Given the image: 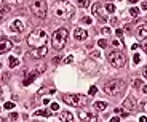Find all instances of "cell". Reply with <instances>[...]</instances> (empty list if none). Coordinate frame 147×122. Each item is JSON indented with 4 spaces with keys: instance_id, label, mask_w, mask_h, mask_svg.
Wrapping results in <instances>:
<instances>
[{
    "instance_id": "1",
    "label": "cell",
    "mask_w": 147,
    "mask_h": 122,
    "mask_svg": "<svg viewBox=\"0 0 147 122\" xmlns=\"http://www.w3.org/2000/svg\"><path fill=\"white\" fill-rule=\"evenodd\" d=\"M126 85L123 80H120V79H114V80H109L106 82V85H104V92L107 93V95L110 96H118L121 95V93L125 92Z\"/></svg>"
},
{
    "instance_id": "2",
    "label": "cell",
    "mask_w": 147,
    "mask_h": 122,
    "mask_svg": "<svg viewBox=\"0 0 147 122\" xmlns=\"http://www.w3.org/2000/svg\"><path fill=\"white\" fill-rule=\"evenodd\" d=\"M48 40V34L45 29H35L34 32L29 34V37H27V44L30 45V47H42V45H45Z\"/></svg>"
},
{
    "instance_id": "3",
    "label": "cell",
    "mask_w": 147,
    "mask_h": 122,
    "mask_svg": "<svg viewBox=\"0 0 147 122\" xmlns=\"http://www.w3.org/2000/svg\"><path fill=\"white\" fill-rule=\"evenodd\" d=\"M67 35H69V32H67L66 27H59L58 31H55V34H53V37H51L53 48L55 50H63L67 44Z\"/></svg>"
},
{
    "instance_id": "4",
    "label": "cell",
    "mask_w": 147,
    "mask_h": 122,
    "mask_svg": "<svg viewBox=\"0 0 147 122\" xmlns=\"http://www.w3.org/2000/svg\"><path fill=\"white\" fill-rule=\"evenodd\" d=\"M55 13H56L58 18L69 19V18H72V16L75 15V7L70 5L69 2H66V0H63V3L58 5V7L55 8Z\"/></svg>"
},
{
    "instance_id": "5",
    "label": "cell",
    "mask_w": 147,
    "mask_h": 122,
    "mask_svg": "<svg viewBox=\"0 0 147 122\" xmlns=\"http://www.w3.org/2000/svg\"><path fill=\"white\" fill-rule=\"evenodd\" d=\"M63 101L66 104H69V106H74V108H82L86 104V96L85 95H78V93H75V95H63Z\"/></svg>"
},
{
    "instance_id": "6",
    "label": "cell",
    "mask_w": 147,
    "mask_h": 122,
    "mask_svg": "<svg viewBox=\"0 0 147 122\" xmlns=\"http://www.w3.org/2000/svg\"><path fill=\"white\" fill-rule=\"evenodd\" d=\"M109 63L112 64L114 67H123L126 64V56L125 53L118 52V50H115V52H110L109 53Z\"/></svg>"
},
{
    "instance_id": "7",
    "label": "cell",
    "mask_w": 147,
    "mask_h": 122,
    "mask_svg": "<svg viewBox=\"0 0 147 122\" xmlns=\"http://www.w3.org/2000/svg\"><path fill=\"white\" fill-rule=\"evenodd\" d=\"M30 11H32L37 18H45L47 16V11H48V7L43 0H34L32 3H30Z\"/></svg>"
},
{
    "instance_id": "8",
    "label": "cell",
    "mask_w": 147,
    "mask_h": 122,
    "mask_svg": "<svg viewBox=\"0 0 147 122\" xmlns=\"http://www.w3.org/2000/svg\"><path fill=\"white\" fill-rule=\"evenodd\" d=\"M93 15L98 16L101 21H106V19H109V15H107L106 10H104V5H101L99 2L93 5Z\"/></svg>"
},
{
    "instance_id": "9",
    "label": "cell",
    "mask_w": 147,
    "mask_h": 122,
    "mask_svg": "<svg viewBox=\"0 0 147 122\" xmlns=\"http://www.w3.org/2000/svg\"><path fill=\"white\" fill-rule=\"evenodd\" d=\"M24 27H26V24H24V21L19 19V18L13 19V21L10 22V31H11V32H22Z\"/></svg>"
},
{
    "instance_id": "10",
    "label": "cell",
    "mask_w": 147,
    "mask_h": 122,
    "mask_svg": "<svg viewBox=\"0 0 147 122\" xmlns=\"http://www.w3.org/2000/svg\"><path fill=\"white\" fill-rule=\"evenodd\" d=\"M123 108H125L126 111H129V112L136 111V109H138V103H136V100H134V96H126L125 101H123Z\"/></svg>"
},
{
    "instance_id": "11",
    "label": "cell",
    "mask_w": 147,
    "mask_h": 122,
    "mask_svg": "<svg viewBox=\"0 0 147 122\" xmlns=\"http://www.w3.org/2000/svg\"><path fill=\"white\" fill-rule=\"evenodd\" d=\"M13 48V42L8 40V39H3V40H0V55H3V53H8Z\"/></svg>"
},
{
    "instance_id": "12",
    "label": "cell",
    "mask_w": 147,
    "mask_h": 122,
    "mask_svg": "<svg viewBox=\"0 0 147 122\" xmlns=\"http://www.w3.org/2000/svg\"><path fill=\"white\" fill-rule=\"evenodd\" d=\"M74 39H77V40H86L88 39V32L82 27H77V29H74Z\"/></svg>"
},
{
    "instance_id": "13",
    "label": "cell",
    "mask_w": 147,
    "mask_h": 122,
    "mask_svg": "<svg viewBox=\"0 0 147 122\" xmlns=\"http://www.w3.org/2000/svg\"><path fill=\"white\" fill-rule=\"evenodd\" d=\"M138 39H147V24H139L136 29Z\"/></svg>"
},
{
    "instance_id": "14",
    "label": "cell",
    "mask_w": 147,
    "mask_h": 122,
    "mask_svg": "<svg viewBox=\"0 0 147 122\" xmlns=\"http://www.w3.org/2000/svg\"><path fill=\"white\" fill-rule=\"evenodd\" d=\"M78 117H80L82 121H98V117H96V116L90 114V112H85V111L78 112Z\"/></svg>"
},
{
    "instance_id": "15",
    "label": "cell",
    "mask_w": 147,
    "mask_h": 122,
    "mask_svg": "<svg viewBox=\"0 0 147 122\" xmlns=\"http://www.w3.org/2000/svg\"><path fill=\"white\" fill-rule=\"evenodd\" d=\"M59 121L70 122V121H74V114H72V112H69V111H64V112L59 114Z\"/></svg>"
},
{
    "instance_id": "16",
    "label": "cell",
    "mask_w": 147,
    "mask_h": 122,
    "mask_svg": "<svg viewBox=\"0 0 147 122\" xmlns=\"http://www.w3.org/2000/svg\"><path fill=\"white\" fill-rule=\"evenodd\" d=\"M8 66H10V69L18 67L19 66V59L16 58V56H10V58H8Z\"/></svg>"
},
{
    "instance_id": "17",
    "label": "cell",
    "mask_w": 147,
    "mask_h": 122,
    "mask_svg": "<svg viewBox=\"0 0 147 122\" xmlns=\"http://www.w3.org/2000/svg\"><path fill=\"white\" fill-rule=\"evenodd\" d=\"M53 111H48V109H38V111L34 112V117H38V116H43V117H50Z\"/></svg>"
},
{
    "instance_id": "18",
    "label": "cell",
    "mask_w": 147,
    "mask_h": 122,
    "mask_svg": "<svg viewBox=\"0 0 147 122\" xmlns=\"http://www.w3.org/2000/svg\"><path fill=\"white\" fill-rule=\"evenodd\" d=\"M93 108H94V111H104L107 108V103L106 101H96V103L93 104Z\"/></svg>"
},
{
    "instance_id": "19",
    "label": "cell",
    "mask_w": 147,
    "mask_h": 122,
    "mask_svg": "<svg viewBox=\"0 0 147 122\" xmlns=\"http://www.w3.org/2000/svg\"><path fill=\"white\" fill-rule=\"evenodd\" d=\"M104 10H106L107 15H112V13H115V5L114 3H107V5H104Z\"/></svg>"
},
{
    "instance_id": "20",
    "label": "cell",
    "mask_w": 147,
    "mask_h": 122,
    "mask_svg": "<svg viewBox=\"0 0 147 122\" xmlns=\"http://www.w3.org/2000/svg\"><path fill=\"white\" fill-rule=\"evenodd\" d=\"M45 55H47V47H45V45H42V47H38V50L35 52V56H38V58H40V56H45Z\"/></svg>"
},
{
    "instance_id": "21",
    "label": "cell",
    "mask_w": 147,
    "mask_h": 122,
    "mask_svg": "<svg viewBox=\"0 0 147 122\" xmlns=\"http://www.w3.org/2000/svg\"><path fill=\"white\" fill-rule=\"evenodd\" d=\"M75 5L80 8H86L90 5V0H75Z\"/></svg>"
},
{
    "instance_id": "22",
    "label": "cell",
    "mask_w": 147,
    "mask_h": 122,
    "mask_svg": "<svg viewBox=\"0 0 147 122\" xmlns=\"http://www.w3.org/2000/svg\"><path fill=\"white\" fill-rule=\"evenodd\" d=\"M37 76H38V72H32V74H30V76H29V77H27V79H26V80H24V85H29V84H30V82H32V80H34V79H35V77H37Z\"/></svg>"
},
{
    "instance_id": "23",
    "label": "cell",
    "mask_w": 147,
    "mask_h": 122,
    "mask_svg": "<svg viewBox=\"0 0 147 122\" xmlns=\"http://www.w3.org/2000/svg\"><path fill=\"white\" fill-rule=\"evenodd\" d=\"M129 15H131V16H138V15H139V8L131 7V8H129Z\"/></svg>"
},
{
    "instance_id": "24",
    "label": "cell",
    "mask_w": 147,
    "mask_h": 122,
    "mask_svg": "<svg viewBox=\"0 0 147 122\" xmlns=\"http://www.w3.org/2000/svg\"><path fill=\"white\" fill-rule=\"evenodd\" d=\"M72 61H74V56H72V55H67V58L63 59V63H64V64H70Z\"/></svg>"
},
{
    "instance_id": "25",
    "label": "cell",
    "mask_w": 147,
    "mask_h": 122,
    "mask_svg": "<svg viewBox=\"0 0 147 122\" xmlns=\"http://www.w3.org/2000/svg\"><path fill=\"white\" fill-rule=\"evenodd\" d=\"M133 63H134V64H139L141 63V55H139V53H136V55L133 56Z\"/></svg>"
},
{
    "instance_id": "26",
    "label": "cell",
    "mask_w": 147,
    "mask_h": 122,
    "mask_svg": "<svg viewBox=\"0 0 147 122\" xmlns=\"http://www.w3.org/2000/svg\"><path fill=\"white\" fill-rule=\"evenodd\" d=\"M101 32H102L104 35H110V34H112V29H110V27H102Z\"/></svg>"
},
{
    "instance_id": "27",
    "label": "cell",
    "mask_w": 147,
    "mask_h": 122,
    "mask_svg": "<svg viewBox=\"0 0 147 122\" xmlns=\"http://www.w3.org/2000/svg\"><path fill=\"white\" fill-rule=\"evenodd\" d=\"M3 108H5V109H8V111H10V109H13V108H15V103H11V101H7Z\"/></svg>"
},
{
    "instance_id": "28",
    "label": "cell",
    "mask_w": 147,
    "mask_h": 122,
    "mask_svg": "<svg viewBox=\"0 0 147 122\" xmlns=\"http://www.w3.org/2000/svg\"><path fill=\"white\" fill-rule=\"evenodd\" d=\"M96 44L99 45L101 48H106V47H107V42L104 40V39H101V40H98V42H96Z\"/></svg>"
},
{
    "instance_id": "29",
    "label": "cell",
    "mask_w": 147,
    "mask_h": 122,
    "mask_svg": "<svg viewBox=\"0 0 147 122\" xmlns=\"http://www.w3.org/2000/svg\"><path fill=\"white\" fill-rule=\"evenodd\" d=\"M82 22H83V24H91L93 19H91V18H88V16H85V18H82Z\"/></svg>"
},
{
    "instance_id": "30",
    "label": "cell",
    "mask_w": 147,
    "mask_h": 122,
    "mask_svg": "<svg viewBox=\"0 0 147 122\" xmlns=\"http://www.w3.org/2000/svg\"><path fill=\"white\" fill-rule=\"evenodd\" d=\"M133 85H134V87H141V85H142V80H141V79H134V80H133Z\"/></svg>"
},
{
    "instance_id": "31",
    "label": "cell",
    "mask_w": 147,
    "mask_h": 122,
    "mask_svg": "<svg viewBox=\"0 0 147 122\" xmlns=\"http://www.w3.org/2000/svg\"><path fill=\"white\" fill-rule=\"evenodd\" d=\"M58 109H59V104H58V103H51V111L56 112Z\"/></svg>"
},
{
    "instance_id": "32",
    "label": "cell",
    "mask_w": 147,
    "mask_h": 122,
    "mask_svg": "<svg viewBox=\"0 0 147 122\" xmlns=\"http://www.w3.org/2000/svg\"><path fill=\"white\" fill-rule=\"evenodd\" d=\"M7 2H8L10 5H18V3H21L22 0H7Z\"/></svg>"
},
{
    "instance_id": "33",
    "label": "cell",
    "mask_w": 147,
    "mask_h": 122,
    "mask_svg": "<svg viewBox=\"0 0 147 122\" xmlns=\"http://www.w3.org/2000/svg\"><path fill=\"white\" fill-rule=\"evenodd\" d=\"M90 56H91V58H99L101 52H91V55H90Z\"/></svg>"
},
{
    "instance_id": "34",
    "label": "cell",
    "mask_w": 147,
    "mask_h": 122,
    "mask_svg": "<svg viewBox=\"0 0 147 122\" xmlns=\"http://www.w3.org/2000/svg\"><path fill=\"white\" fill-rule=\"evenodd\" d=\"M45 71V64L42 63V64H38V67H37V72H43Z\"/></svg>"
},
{
    "instance_id": "35",
    "label": "cell",
    "mask_w": 147,
    "mask_h": 122,
    "mask_svg": "<svg viewBox=\"0 0 147 122\" xmlns=\"http://www.w3.org/2000/svg\"><path fill=\"white\" fill-rule=\"evenodd\" d=\"M8 119H11V121H16V119H18V114H16V112H11V114L8 116Z\"/></svg>"
},
{
    "instance_id": "36",
    "label": "cell",
    "mask_w": 147,
    "mask_h": 122,
    "mask_svg": "<svg viewBox=\"0 0 147 122\" xmlns=\"http://www.w3.org/2000/svg\"><path fill=\"white\" fill-rule=\"evenodd\" d=\"M96 92H98V89H96L94 85H93L91 89H90V95H94V93H96Z\"/></svg>"
},
{
    "instance_id": "37",
    "label": "cell",
    "mask_w": 147,
    "mask_h": 122,
    "mask_svg": "<svg viewBox=\"0 0 147 122\" xmlns=\"http://www.w3.org/2000/svg\"><path fill=\"white\" fill-rule=\"evenodd\" d=\"M110 122H120V117H118V116H114V117H110Z\"/></svg>"
},
{
    "instance_id": "38",
    "label": "cell",
    "mask_w": 147,
    "mask_h": 122,
    "mask_svg": "<svg viewBox=\"0 0 147 122\" xmlns=\"http://www.w3.org/2000/svg\"><path fill=\"white\" fill-rule=\"evenodd\" d=\"M112 45H114V47H120V40H112Z\"/></svg>"
},
{
    "instance_id": "39",
    "label": "cell",
    "mask_w": 147,
    "mask_h": 122,
    "mask_svg": "<svg viewBox=\"0 0 147 122\" xmlns=\"http://www.w3.org/2000/svg\"><path fill=\"white\" fill-rule=\"evenodd\" d=\"M141 45H142V48H144V52L147 53V40H144V42H142V44H141Z\"/></svg>"
},
{
    "instance_id": "40",
    "label": "cell",
    "mask_w": 147,
    "mask_h": 122,
    "mask_svg": "<svg viewBox=\"0 0 147 122\" xmlns=\"http://www.w3.org/2000/svg\"><path fill=\"white\" fill-rule=\"evenodd\" d=\"M115 34H117L118 37H121V35H123V31H121V29H117V31H115Z\"/></svg>"
},
{
    "instance_id": "41",
    "label": "cell",
    "mask_w": 147,
    "mask_h": 122,
    "mask_svg": "<svg viewBox=\"0 0 147 122\" xmlns=\"http://www.w3.org/2000/svg\"><path fill=\"white\" fill-rule=\"evenodd\" d=\"M141 8H142V10H147V2H142V5H141Z\"/></svg>"
},
{
    "instance_id": "42",
    "label": "cell",
    "mask_w": 147,
    "mask_h": 122,
    "mask_svg": "<svg viewBox=\"0 0 147 122\" xmlns=\"http://www.w3.org/2000/svg\"><path fill=\"white\" fill-rule=\"evenodd\" d=\"M139 121H141V122H147V117H146V116H141Z\"/></svg>"
},
{
    "instance_id": "43",
    "label": "cell",
    "mask_w": 147,
    "mask_h": 122,
    "mask_svg": "<svg viewBox=\"0 0 147 122\" xmlns=\"http://www.w3.org/2000/svg\"><path fill=\"white\" fill-rule=\"evenodd\" d=\"M142 74H144V77L147 79V66H146V67H144V69H142Z\"/></svg>"
},
{
    "instance_id": "44",
    "label": "cell",
    "mask_w": 147,
    "mask_h": 122,
    "mask_svg": "<svg viewBox=\"0 0 147 122\" xmlns=\"http://www.w3.org/2000/svg\"><path fill=\"white\" fill-rule=\"evenodd\" d=\"M142 92H144V93H147V85H144V87H142Z\"/></svg>"
},
{
    "instance_id": "45",
    "label": "cell",
    "mask_w": 147,
    "mask_h": 122,
    "mask_svg": "<svg viewBox=\"0 0 147 122\" xmlns=\"http://www.w3.org/2000/svg\"><path fill=\"white\" fill-rule=\"evenodd\" d=\"M139 0H129V3H138Z\"/></svg>"
},
{
    "instance_id": "46",
    "label": "cell",
    "mask_w": 147,
    "mask_h": 122,
    "mask_svg": "<svg viewBox=\"0 0 147 122\" xmlns=\"http://www.w3.org/2000/svg\"><path fill=\"white\" fill-rule=\"evenodd\" d=\"M109 2H114V0H109Z\"/></svg>"
},
{
    "instance_id": "47",
    "label": "cell",
    "mask_w": 147,
    "mask_h": 122,
    "mask_svg": "<svg viewBox=\"0 0 147 122\" xmlns=\"http://www.w3.org/2000/svg\"><path fill=\"white\" fill-rule=\"evenodd\" d=\"M0 67H2V63H0Z\"/></svg>"
}]
</instances>
